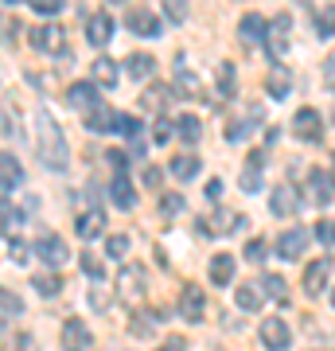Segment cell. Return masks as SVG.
<instances>
[{
  "label": "cell",
  "mask_w": 335,
  "mask_h": 351,
  "mask_svg": "<svg viewBox=\"0 0 335 351\" xmlns=\"http://www.w3.org/2000/svg\"><path fill=\"white\" fill-rule=\"evenodd\" d=\"M36 152H39V164L51 168V172H66V164H71V149H66V137H62L59 121L51 117L47 110L36 113Z\"/></svg>",
  "instance_id": "cell-1"
},
{
  "label": "cell",
  "mask_w": 335,
  "mask_h": 351,
  "mask_svg": "<svg viewBox=\"0 0 335 351\" xmlns=\"http://www.w3.org/2000/svg\"><path fill=\"white\" fill-rule=\"evenodd\" d=\"M293 137L304 141V145H320L323 141V117L312 110V106L293 113Z\"/></svg>",
  "instance_id": "cell-2"
},
{
  "label": "cell",
  "mask_w": 335,
  "mask_h": 351,
  "mask_svg": "<svg viewBox=\"0 0 335 351\" xmlns=\"http://www.w3.org/2000/svg\"><path fill=\"white\" fill-rule=\"evenodd\" d=\"M117 293H121V301H129V304L145 301V293H149L145 269H140V265H125L121 274H117Z\"/></svg>",
  "instance_id": "cell-3"
},
{
  "label": "cell",
  "mask_w": 335,
  "mask_h": 351,
  "mask_svg": "<svg viewBox=\"0 0 335 351\" xmlns=\"http://www.w3.org/2000/svg\"><path fill=\"white\" fill-rule=\"evenodd\" d=\"M36 258L47 269H59V265L71 262V246L59 239V234H43V239H36Z\"/></svg>",
  "instance_id": "cell-4"
},
{
  "label": "cell",
  "mask_w": 335,
  "mask_h": 351,
  "mask_svg": "<svg viewBox=\"0 0 335 351\" xmlns=\"http://www.w3.org/2000/svg\"><path fill=\"white\" fill-rule=\"evenodd\" d=\"M32 47L43 51V55H62L66 51V32H62V24L32 27Z\"/></svg>",
  "instance_id": "cell-5"
},
{
  "label": "cell",
  "mask_w": 335,
  "mask_h": 351,
  "mask_svg": "<svg viewBox=\"0 0 335 351\" xmlns=\"http://www.w3.org/2000/svg\"><path fill=\"white\" fill-rule=\"evenodd\" d=\"M288 27H293V16H273L269 27H265V39H261V43H265V51H269L273 59H281L288 51Z\"/></svg>",
  "instance_id": "cell-6"
},
{
  "label": "cell",
  "mask_w": 335,
  "mask_h": 351,
  "mask_svg": "<svg viewBox=\"0 0 335 351\" xmlns=\"http://www.w3.org/2000/svg\"><path fill=\"white\" fill-rule=\"evenodd\" d=\"M308 199H312V207H327L335 199V176L332 172L312 168L308 172Z\"/></svg>",
  "instance_id": "cell-7"
},
{
  "label": "cell",
  "mask_w": 335,
  "mask_h": 351,
  "mask_svg": "<svg viewBox=\"0 0 335 351\" xmlns=\"http://www.w3.org/2000/svg\"><path fill=\"white\" fill-rule=\"evenodd\" d=\"M261 343H265L269 351H285L288 343H293V332H288L285 320L269 316V320H261Z\"/></svg>",
  "instance_id": "cell-8"
},
{
  "label": "cell",
  "mask_w": 335,
  "mask_h": 351,
  "mask_svg": "<svg viewBox=\"0 0 335 351\" xmlns=\"http://www.w3.org/2000/svg\"><path fill=\"white\" fill-rule=\"evenodd\" d=\"M269 207H273L277 219L297 215V211H300V191L293 188V184H281V188H273V195H269Z\"/></svg>",
  "instance_id": "cell-9"
},
{
  "label": "cell",
  "mask_w": 335,
  "mask_h": 351,
  "mask_svg": "<svg viewBox=\"0 0 335 351\" xmlns=\"http://www.w3.org/2000/svg\"><path fill=\"white\" fill-rule=\"evenodd\" d=\"M110 199H113V207H121V211H133V207H137V188H133V180L125 172H117L110 180Z\"/></svg>",
  "instance_id": "cell-10"
},
{
  "label": "cell",
  "mask_w": 335,
  "mask_h": 351,
  "mask_svg": "<svg viewBox=\"0 0 335 351\" xmlns=\"http://www.w3.org/2000/svg\"><path fill=\"white\" fill-rule=\"evenodd\" d=\"M75 234L78 239H101L106 234V211H98V207H90V211H82L75 219Z\"/></svg>",
  "instance_id": "cell-11"
},
{
  "label": "cell",
  "mask_w": 335,
  "mask_h": 351,
  "mask_svg": "<svg viewBox=\"0 0 335 351\" xmlns=\"http://www.w3.org/2000/svg\"><path fill=\"white\" fill-rule=\"evenodd\" d=\"M66 101L75 106V110L90 113V110H98L101 98H98V82H75V86L66 90Z\"/></svg>",
  "instance_id": "cell-12"
},
{
  "label": "cell",
  "mask_w": 335,
  "mask_h": 351,
  "mask_svg": "<svg viewBox=\"0 0 335 351\" xmlns=\"http://www.w3.org/2000/svg\"><path fill=\"white\" fill-rule=\"evenodd\" d=\"M121 110H101L98 106V110L86 113V129L90 133H121Z\"/></svg>",
  "instance_id": "cell-13"
},
{
  "label": "cell",
  "mask_w": 335,
  "mask_h": 351,
  "mask_svg": "<svg viewBox=\"0 0 335 351\" xmlns=\"http://www.w3.org/2000/svg\"><path fill=\"white\" fill-rule=\"evenodd\" d=\"M304 246H308V230H300V226H293V230H285V234L277 239V254H281L285 262H297L300 254H304Z\"/></svg>",
  "instance_id": "cell-14"
},
{
  "label": "cell",
  "mask_w": 335,
  "mask_h": 351,
  "mask_svg": "<svg viewBox=\"0 0 335 351\" xmlns=\"http://www.w3.org/2000/svg\"><path fill=\"white\" fill-rule=\"evenodd\" d=\"M90 328L86 320H66L62 324V351H86L90 348Z\"/></svg>",
  "instance_id": "cell-15"
},
{
  "label": "cell",
  "mask_w": 335,
  "mask_h": 351,
  "mask_svg": "<svg viewBox=\"0 0 335 351\" xmlns=\"http://www.w3.org/2000/svg\"><path fill=\"white\" fill-rule=\"evenodd\" d=\"M125 75L133 78V82H149L156 75V59H152L149 51H133L129 59H125Z\"/></svg>",
  "instance_id": "cell-16"
},
{
  "label": "cell",
  "mask_w": 335,
  "mask_h": 351,
  "mask_svg": "<svg viewBox=\"0 0 335 351\" xmlns=\"http://www.w3.org/2000/svg\"><path fill=\"white\" fill-rule=\"evenodd\" d=\"M327 277H332V262H327V258L312 262L308 269H304V293H308V297H320L323 289H327Z\"/></svg>",
  "instance_id": "cell-17"
},
{
  "label": "cell",
  "mask_w": 335,
  "mask_h": 351,
  "mask_svg": "<svg viewBox=\"0 0 335 351\" xmlns=\"http://www.w3.org/2000/svg\"><path fill=\"white\" fill-rule=\"evenodd\" d=\"M203 308H207V297H203L195 285H187L184 293H179V316H184L187 324H195V320H203Z\"/></svg>",
  "instance_id": "cell-18"
},
{
  "label": "cell",
  "mask_w": 335,
  "mask_h": 351,
  "mask_svg": "<svg viewBox=\"0 0 335 351\" xmlns=\"http://www.w3.org/2000/svg\"><path fill=\"white\" fill-rule=\"evenodd\" d=\"M20 184H24V164L16 160L12 152H0V188L16 191Z\"/></svg>",
  "instance_id": "cell-19"
},
{
  "label": "cell",
  "mask_w": 335,
  "mask_h": 351,
  "mask_svg": "<svg viewBox=\"0 0 335 351\" xmlns=\"http://www.w3.org/2000/svg\"><path fill=\"white\" fill-rule=\"evenodd\" d=\"M86 39L94 43V47H106L113 39V16H106V12H94L86 20Z\"/></svg>",
  "instance_id": "cell-20"
},
{
  "label": "cell",
  "mask_w": 335,
  "mask_h": 351,
  "mask_svg": "<svg viewBox=\"0 0 335 351\" xmlns=\"http://www.w3.org/2000/svg\"><path fill=\"white\" fill-rule=\"evenodd\" d=\"M265 90H269V98H288L293 94V71H285L281 63H273V71L265 75Z\"/></svg>",
  "instance_id": "cell-21"
},
{
  "label": "cell",
  "mask_w": 335,
  "mask_h": 351,
  "mask_svg": "<svg viewBox=\"0 0 335 351\" xmlns=\"http://www.w3.org/2000/svg\"><path fill=\"white\" fill-rule=\"evenodd\" d=\"M129 32H133V36H145V39H156L164 32V24H160V16H152V12L140 8V12L129 16Z\"/></svg>",
  "instance_id": "cell-22"
},
{
  "label": "cell",
  "mask_w": 335,
  "mask_h": 351,
  "mask_svg": "<svg viewBox=\"0 0 335 351\" xmlns=\"http://www.w3.org/2000/svg\"><path fill=\"white\" fill-rule=\"evenodd\" d=\"M137 106L145 113H160L164 106H168V86H164V82H149V86H145V94L137 98Z\"/></svg>",
  "instance_id": "cell-23"
},
{
  "label": "cell",
  "mask_w": 335,
  "mask_h": 351,
  "mask_svg": "<svg viewBox=\"0 0 335 351\" xmlns=\"http://www.w3.org/2000/svg\"><path fill=\"white\" fill-rule=\"evenodd\" d=\"M121 133L129 137V152L133 156H145V125H140V117H121Z\"/></svg>",
  "instance_id": "cell-24"
},
{
  "label": "cell",
  "mask_w": 335,
  "mask_h": 351,
  "mask_svg": "<svg viewBox=\"0 0 335 351\" xmlns=\"http://www.w3.org/2000/svg\"><path fill=\"white\" fill-rule=\"evenodd\" d=\"M238 274V262L234 254H214L211 258V281L214 285H230V277Z\"/></svg>",
  "instance_id": "cell-25"
},
{
  "label": "cell",
  "mask_w": 335,
  "mask_h": 351,
  "mask_svg": "<svg viewBox=\"0 0 335 351\" xmlns=\"http://www.w3.org/2000/svg\"><path fill=\"white\" fill-rule=\"evenodd\" d=\"M258 289H261V293H265L273 304H293V301H288V285H285V277H281V274H265Z\"/></svg>",
  "instance_id": "cell-26"
},
{
  "label": "cell",
  "mask_w": 335,
  "mask_h": 351,
  "mask_svg": "<svg viewBox=\"0 0 335 351\" xmlns=\"http://www.w3.org/2000/svg\"><path fill=\"white\" fill-rule=\"evenodd\" d=\"M265 27H269V20H261L258 12H246L242 24H238V36L246 39V43H261L265 39Z\"/></svg>",
  "instance_id": "cell-27"
},
{
  "label": "cell",
  "mask_w": 335,
  "mask_h": 351,
  "mask_svg": "<svg viewBox=\"0 0 335 351\" xmlns=\"http://www.w3.org/2000/svg\"><path fill=\"white\" fill-rule=\"evenodd\" d=\"M238 308H242V313H258L261 308V301H265V293H261L258 285H238Z\"/></svg>",
  "instance_id": "cell-28"
},
{
  "label": "cell",
  "mask_w": 335,
  "mask_h": 351,
  "mask_svg": "<svg viewBox=\"0 0 335 351\" xmlns=\"http://www.w3.org/2000/svg\"><path fill=\"white\" fill-rule=\"evenodd\" d=\"M94 82H98V86H106V90H113V86H117V63L101 55L98 63H94Z\"/></svg>",
  "instance_id": "cell-29"
},
{
  "label": "cell",
  "mask_w": 335,
  "mask_h": 351,
  "mask_svg": "<svg viewBox=\"0 0 335 351\" xmlns=\"http://www.w3.org/2000/svg\"><path fill=\"white\" fill-rule=\"evenodd\" d=\"M172 176H179V180H195L199 176V156H191V152L172 156Z\"/></svg>",
  "instance_id": "cell-30"
},
{
  "label": "cell",
  "mask_w": 335,
  "mask_h": 351,
  "mask_svg": "<svg viewBox=\"0 0 335 351\" xmlns=\"http://www.w3.org/2000/svg\"><path fill=\"white\" fill-rule=\"evenodd\" d=\"M175 133L184 137V145H199V137H203V125H199L195 113H184V117H179V125H175Z\"/></svg>",
  "instance_id": "cell-31"
},
{
  "label": "cell",
  "mask_w": 335,
  "mask_h": 351,
  "mask_svg": "<svg viewBox=\"0 0 335 351\" xmlns=\"http://www.w3.org/2000/svg\"><path fill=\"white\" fill-rule=\"evenodd\" d=\"M175 94H184V98H199V94H203V82H199L195 75H191V71H179V75H175Z\"/></svg>",
  "instance_id": "cell-32"
},
{
  "label": "cell",
  "mask_w": 335,
  "mask_h": 351,
  "mask_svg": "<svg viewBox=\"0 0 335 351\" xmlns=\"http://www.w3.org/2000/svg\"><path fill=\"white\" fill-rule=\"evenodd\" d=\"M32 285H36V293H43V297H59L62 281H59V274H36Z\"/></svg>",
  "instance_id": "cell-33"
},
{
  "label": "cell",
  "mask_w": 335,
  "mask_h": 351,
  "mask_svg": "<svg viewBox=\"0 0 335 351\" xmlns=\"http://www.w3.org/2000/svg\"><path fill=\"white\" fill-rule=\"evenodd\" d=\"M0 308H4V313H12V316H24V301L16 297L12 289H4V285H0Z\"/></svg>",
  "instance_id": "cell-34"
},
{
  "label": "cell",
  "mask_w": 335,
  "mask_h": 351,
  "mask_svg": "<svg viewBox=\"0 0 335 351\" xmlns=\"http://www.w3.org/2000/svg\"><path fill=\"white\" fill-rule=\"evenodd\" d=\"M0 223H4V230H16L24 223V211H16V203H0Z\"/></svg>",
  "instance_id": "cell-35"
},
{
  "label": "cell",
  "mask_w": 335,
  "mask_h": 351,
  "mask_svg": "<svg viewBox=\"0 0 335 351\" xmlns=\"http://www.w3.org/2000/svg\"><path fill=\"white\" fill-rule=\"evenodd\" d=\"M106 254L121 262L125 254H129V234H110V239H106Z\"/></svg>",
  "instance_id": "cell-36"
},
{
  "label": "cell",
  "mask_w": 335,
  "mask_h": 351,
  "mask_svg": "<svg viewBox=\"0 0 335 351\" xmlns=\"http://www.w3.org/2000/svg\"><path fill=\"white\" fill-rule=\"evenodd\" d=\"M312 234H316V242H320V246H335V219H320Z\"/></svg>",
  "instance_id": "cell-37"
},
{
  "label": "cell",
  "mask_w": 335,
  "mask_h": 351,
  "mask_svg": "<svg viewBox=\"0 0 335 351\" xmlns=\"http://www.w3.org/2000/svg\"><path fill=\"white\" fill-rule=\"evenodd\" d=\"M172 137H175V125L168 121V117H156V125H152V141H156V145H168Z\"/></svg>",
  "instance_id": "cell-38"
},
{
  "label": "cell",
  "mask_w": 335,
  "mask_h": 351,
  "mask_svg": "<svg viewBox=\"0 0 335 351\" xmlns=\"http://www.w3.org/2000/svg\"><path fill=\"white\" fill-rule=\"evenodd\" d=\"M316 32H320L323 39L335 36V8H323V12L316 16Z\"/></svg>",
  "instance_id": "cell-39"
},
{
  "label": "cell",
  "mask_w": 335,
  "mask_h": 351,
  "mask_svg": "<svg viewBox=\"0 0 335 351\" xmlns=\"http://www.w3.org/2000/svg\"><path fill=\"white\" fill-rule=\"evenodd\" d=\"M258 125V117H249V121H234V125H226V141H230V145H238V141L246 137L249 129Z\"/></svg>",
  "instance_id": "cell-40"
},
{
  "label": "cell",
  "mask_w": 335,
  "mask_h": 351,
  "mask_svg": "<svg viewBox=\"0 0 335 351\" xmlns=\"http://www.w3.org/2000/svg\"><path fill=\"white\" fill-rule=\"evenodd\" d=\"M160 211L168 215V219H175V215L184 211V195H179V191H172V195H160Z\"/></svg>",
  "instance_id": "cell-41"
},
{
  "label": "cell",
  "mask_w": 335,
  "mask_h": 351,
  "mask_svg": "<svg viewBox=\"0 0 335 351\" xmlns=\"http://www.w3.org/2000/svg\"><path fill=\"white\" fill-rule=\"evenodd\" d=\"M265 258H269V246H265V242H261V239H253V242H249V246H246V262L261 265V262H265Z\"/></svg>",
  "instance_id": "cell-42"
},
{
  "label": "cell",
  "mask_w": 335,
  "mask_h": 351,
  "mask_svg": "<svg viewBox=\"0 0 335 351\" xmlns=\"http://www.w3.org/2000/svg\"><path fill=\"white\" fill-rule=\"evenodd\" d=\"M164 12H168L172 24H184V20H187V4H184V0H164Z\"/></svg>",
  "instance_id": "cell-43"
},
{
  "label": "cell",
  "mask_w": 335,
  "mask_h": 351,
  "mask_svg": "<svg viewBox=\"0 0 335 351\" xmlns=\"http://www.w3.org/2000/svg\"><path fill=\"white\" fill-rule=\"evenodd\" d=\"M32 8L39 16H59L62 12V0H32Z\"/></svg>",
  "instance_id": "cell-44"
},
{
  "label": "cell",
  "mask_w": 335,
  "mask_h": 351,
  "mask_svg": "<svg viewBox=\"0 0 335 351\" xmlns=\"http://www.w3.org/2000/svg\"><path fill=\"white\" fill-rule=\"evenodd\" d=\"M238 184H242V191H258L261 188L258 168H253V164H246V172H242V180H238Z\"/></svg>",
  "instance_id": "cell-45"
},
{
  "label": "cell",
  "mask_w": 335,
  "mask_h": 351,
  "mask_svg": "<svg viewBox=\"0 0 335 351\" xmlns=\"http://www.w3.org/2000/svg\"><path fill=\"white\" fill-rule=\"evenodd\" d=\"M219 90H223V94H234V71H230V66H219Z\"/></svg>",
  "instance_id": "cell-46"
},
{
  "label": "cell",
  "mask_w": 335,
  "mask_h": 351,
  "mask_svg": "<svg viewBox=\"0 0 335 351\" xmlns=\"http://www.w3.org/2000/svg\"><path fill=\"white\" fill-rule=\"evenodd\" d=\"M82 269H86L90 277H101V274H106V269H101V262L94 258V254H82Z\"/></svg>",
  "instance_id": "cell-47"
},
{
  "label": "cell",
  "mask_w": 335,
  "mask_h": 351,
  "mask_svg": "<svg viewBox=\"0 0 335 351\" xmlns=\"http://www.w3.org/2000/svg\"><path fill=\"white\" fill-rule=\"evenodd\" d=\"M133 336H152V320L149 316H133Z\"/></svg>",
  "instance_id": "cell-48"
},
{
  "label": "cell",
  "mask_w": 335,
  "mask_h": 351,
  "mask_svg": "<svg viewBox=\"0 0 335 351\" xmlns=\"http://www.w3.org/2000/svg\"><path fill=\"white\" fill-rule=\"evenodd\" d=\"M106 304H110V293H101V289H90V308H106Z\"/></svg>",
  "instance_id": "cell-49"
},
{
  "label": "cell",
  "mask_w": 335,
  "mask_h": 351,
  "mask_svg": "<svg viewBox=\"0 0 335 351\" xmlns=\"http://www.w3.org/2000/svg\"><path fill=\"white\" fill-rule=\"evenodd\" d=\"M12 262H16V265H24V262H27V246H24L20 239H12Z\"/></svg>",
  "instance_id": "cell-50"
},
{
  "label": "cell",
  "mask_w": 335,
  "mask_h": 351,
  "mask_svg": "<svg viewBox=\"0 0 335 351\" xmlns=\"http://www.w3.org/2000/svg\"><path fill=\"white\" fill-rule=\"evenodd\" d=\"M160 168H145V184H149V188H160Z\"/></svg>",
  "instance_id": "cell-51"
},
{
  "label": "cell",
  "mask_w": 335,
  "mask_h": 351,
  "mask_svg": "<svg viewBox=\"0 0 335 351\" xmlns=\"http://www.w3.org/2000/svg\"><path fill=\"white\" fill-rule=\"evenodd\" d=\"M219 195H223V180H211L207 184V199H219Z\"/></svg>",
  "instance_id": "cell-52"
},
{
  "label": "cell",
  "mask_w": 335,
  "mask_h": 351,
  "mask_svg": "<svg viewBox=\"0 0 335 351\" xmlns=\"http://www.w3.org/2000/svg\"><path fill=\"white\" fill-rule=\"evenodd\" d=\"M332 308H335V293H332Z\"/></svg>",
  "instance_id": "cell-53"
},
{
  "label": "cell",
  "mask_w": 335,
  "mask_h": 351,
  "mask_svg": "<svg viewBox=\"0 0 335 351\" xmlns=\"http://www.w3.org/2000/svg\"><path fill=\"white\" fill-rule=\"evenodd\" d=\"M8 4H20V0H8Z\"/></svg>",
  "instance_id": "cell-54"
},
{
  "label": "cell",
  "mask_w": 335,
  "mask_h": 351,
  "mask_svg": "<svg viewBox=\"0 0 335 351\" xmlns=\"http://www.w3.org/2000/svg\"><path fill=\"white\" fill-rule=\"evenodd\" d=\"M160 351H168V348H160Z\"/></svg>",
  "instance_id": "cell-55"
},
{
  "label": "cell",
  "mask_w": 335,
  "mask_h": 351,
  "mask_svg": "<svg viewBox=\"0 0 335 351\" xmlns=\"http://www.w3.org/2000/svg\"><path fill=\"white\" fill-rule=\"evenodd\" d=\"M332 66H335V59H332Z\"/></svg>",
  "instance_id": "cell-56"
}]
</instances>
